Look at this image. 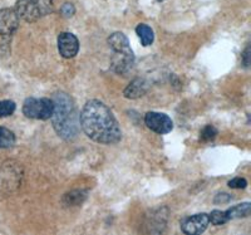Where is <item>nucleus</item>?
<instances>
[{
  "label": "nucleus",
  "mask_w": 251,
  "mask_h": 235,
  "mask_svg": "<svg viewBox=\"0 0 251 235\" xmlns=\"http://www.w3.org/2000/svg\"><path fill=\"white\" fill-rule=\"evenodd\" d=\"M79 126L91 140L98 144H117L122 137L121 127L111 109L97 100L88 101L79 116Z\"/></svg>",
  "instance_id": "f257e3e1"
},
{
  "label": "nucleus",
  "mask_w": 251,
  "mask_h": 235,
  "mask_svg": "<svg viewBox=\"0 0 251 235\" xmlns=\"http://www.w3.org/2000/svg\"><path fill=\"white\" fill-rule=\"evenodd\" d=\"M54 111L51 115V124L59 137L69 141L77 137L79 132V117L75 102L64 92H58L51 98Z\"/></svg>",
  "instance_id": "f03ea898"
},
{
  "label": "nucleus",
  "mask_w": 251,
  "mask_h": 235,
  "mask_svg": "<svg viewBox=\"0 0 251 235\" xmlns=\"http://www.w3.org/2000/svg\"><path fill=\"white\" fill-rule=\"evenodd\" d=\"M53 10V0H18L15 12L28 23L37 22Z\"/></svg>",
  "instance_id": "7ed1b4c3"
},
{
  "label": "nucleus",
  "mask_w": 251,
  "mask_h": 235,
  "mask_svg": "<svg viewBox=\"0 0 251 235\" xmlns=\"http://www.w3.org/2000/svg\"><path fill=\"white\" fill-rule=\"evenodd\" d=\"M54 111V104L50 98L29 97L24 101L23 113L25 117L33 120H49Z\"/></svg>",
  "instance_id": "20e7f679"
},
{
  "label": "nucleus",
  "mask_w": 251,
  "mask_h": 235,
  "mask_svg": "<svg viewBox=\"0 0 251 235\" xmlns=\"http://www.w3.org/2000/svg\"><path fill=\"white\" fill-rule=\"evenodd\" d=\"M145 124L151 131L158 135H166L174 129V122L171 118L160 112H147L145 116Z\"/></svg>",
  "instance_id": "39448f33"
},
{
  "label": "nucleus",
  "mask_w": 251,
  "mask_h": 235,
  "mask_svg": "<svg viewBox=\"0 0 251 235\" xmlns=\"http://www.w3.org/2000/svg\"><path fill=\"white\" fill-rule=\"evenodd\" d=\"M208 224H210L208 214L201 212V214L183 218L181 220V230L187 235L202 234L207 229Z\"/></svg>",
  "instance_id": "423d86ee"
},
{
  "label": "nucleus",
  "mask_w": 251,
  "mask_h": 235,
  "mask_svg": "<svg viewBox=\"0 0 251 235\" xmlns=\"http://www.w3.org/2000/svg\"><path fill=\"white\" fill-rule=\"evenodd\" d=\"M58 51L63 58H73L78 54L79 51V42L75 34L68 32H63L58 35Z\"/></svg>",
  "instance_id": "0eeeda50"
},
{
  "label": "nucleus",
  "mask_w": 251,
  "mask_h": 235,
  "mask_svg": "<svg viewBox=\"0 0 251 235\" xmlns=\"http://www.w3.org/2000/svg\"><path fill=\"white\" fill-rule=\"evenodd\" d=\"M19 15L15 9L5 8L0 10V35H12L19 26Z\"/></svg>",
  "instance_id": "6e6552de"
},
{
  "label": "nucleus",
  "mask_w": 251,
  "mask_h": 235,
  "mask_svg": "<svg viewBox=\"0 0 251 235\" xmlns=\"http://www.w3.org/2000/svg\"><path fill=\"white\" fill-rule=\"evenodd\" d=\"M134 63V54L127 53H114L111 60V67L118 75H126Z\"/></svg>",
  "instance_id": "1a4fd4ad"
},
{
  "label": "nucleus",
  "mask_w": 251,
  "mask_h": 235,
  "mask_svg": "<svg viewBox=\"0 0 251 235\" xmlns=\"http://www.w3.org/2000/svg\"><path fill=\"white\" fill-rule=\"evenodd\" d=\"M108 44L112 48V51H113V53H127V54L133 53L131 46H129L128 38L121 32H116L109 35Z\"/></svg>",
  "instance_id": "9d476101"
},
{
  "label": "nucleus",
  "mask_w": 251,
  "mask_h": 235,
  "mask_svg": "<svg viewBox=\"0 0 251 235\" xmlns=\"http://www.w3.org/2000/svg\"><path fill=\"white\" fill-rule=\"evenodd\" d=\"M146 92H147V83L141 78H136L126 87V89L123 91V96L129 100H136V98L142 97Z\"/></svg>",
  "instance_id": "9b49d317"
},
{
  "label": "nucleus",
  "mask_w": 251,
  "mask_h": 235,
  "mask_svg": "<svg viewBox=\"0 0 251 235\" xmlns=\"http://www.w3.org/2000/svg\"><path fill=\"white\" fill-rule=\"evenodd\" d=\"M250 209L251 204L250 203H243L237 204L235 207L230 208V209L226 210V216H227L228 221L234 220V219H241L246 218V216L250 215Z\"/></svg>",
  "instance_id": "f8f14e48"
},
{
  "label": "nucleus",
  "mask_w": 251,
  "mask_h": 235,
  "mask_svg": "<svg viewBox=\"0 0 251 235\" xmlns=\"http://www.w3.org/2000/svg\"><path fill=\"white\" fill-rule=\"evenodd\" d=\"M136 33L140 37L143 47H149L153 43L154 34L151 26H146V24H138L137 28H136Z\"/></svg>",
  "instance_id": "ddd939ff"
},
{
  "label": "nucleus",
  "mask_w": 251,
  "mask_h": 235,
  "mask_svg": "<svg viewBox=\"0 0 251 235\" xmlns=\"http://www.w3.org/2000/svg\"><path fill=\"white\" fill-rule=\"evenodd\" d=\"M15 145L14 132L5 127H0V149H10Z\"/></svg>",
  "instance_id": "4468645a"
},
{
  "label": "nucleus",
  "mask_w": 251,
  "mask_h": 235,
  "mask_svg": "<svg viewBox=\"0 0 251 235\" xmlns=\"http://www.w3.org/2000/svg\"><path fill=\"white\" fill-rule=\"evenodd\" d=\"M87 198V192L82 191V190H77V191H72L68 192L64 195L63 198V201L66 205H72V207H75V205H79L84 201V199Z\"/></svg>",
  "instance_id": "2eb2a0df"
},
{
  "label": "nucleus",
  "mask_w": 251,
  "mask_h": 235,
  "mask_svg": "<svg viewBox=\"0 0 251 235\" xmlns=\"http://www.w3.org/2000/svg\"><path fill=\"white\" fill-rule=\"evenodd\" d=\"M208 220L212 225H216V227H220V225H224V224L228 223V219L226 216L225 211H221V210H214L208 214Z\"/></svg>",
  "instance_id": "dca6fc26"
},
{
  "label": "nucleus",
  "mask_w": 251,
  "mask_h": 235,
  "mask_svg": "<svg viewBox=\"0 0 251 235\" xmlns=\"http://www.w3.org/2000/svg\"><path fill=\"white\" fill-rule=\"evenodd\" d=\"M15 104L13 101H0V117H8V116H12L15 112Z\"/></svg>",
  "instance_id": "f3484780"
},
{
  "label": "nucleus",
  "mask_w": 251,
  "mask_h": 235,
  "mask_svg": "<svg viewBox=\"0 0 251 235\" xmlns=\"http://www.w3.org/2000/svg\"><path fill=\"white\" fill-rule=\"evenodd\" d=\"M216 135H217V130L215 129L212 125H207V126L203 127L202 131H201L200 140L203 141V142H206V141H211L216 137Z\"/></svg>",
  "instance_id": "a211bd4d"
},
{
  "label": "nucleus",
  "mask_w": 251,
  "mask_h": 235,
  "mask_svg": "<svg viewBox=\"0 0 251 235\" xmlns=\"http://www.w3.org/2000/svg\"><path fill=\"white\" fill-rule=\"evenodd\" d=\"M228 187L231 189H245L248 186V181L244 178H235L227 183Z\"/></svg>",
  "instance_id": "6ab92c4d"
},
{
  "label": "nucleus",
  "mask_w": 251,
  "mask_h": 235,
  "mask_svg": "<svg viewBox=\"0 0 251 235\" xmlns=\"http://www.w3.org/2000/svg\"><path fill=\"white\" fill-rule=\"evenodd\" d=\"M75 8L72 3H64L62 5V8H60V14H62L63 17L69 18L75 14Z\"/></svg>",
  "instance_id": "aec40b11"
},
{
  "label": "nucleus",
  "mask_w": 251,
  "mask_h": 235,
  "mask_svg": "<svg viewBox=\"0 0 251 235\" xmlns=\"http://www.w3.org/2000/svg\"><path fill=\"white\" fill-rule=\"evenodd\" d=\"M231 199L232 196H230L228 194H225V192H224V194H219V195H216V198H215V204H220V203L226 204L231 200Z\"/></svg>",
  "instance_id": "412c9836"
},
{
  "label": "nucleus",
  "mask_w": 251,
  "mask_h": 235,
  "mask_svg": "<svg viewBox=\"0 0 251 235\" xmlns=\"http://www.w3.org/2000/svg\"><path fill=\"white\" fill-rule=\"evenodd\" d=\"M243 63L246 68H249V66H250V47H246V49L244 51Z\"/></svg>",
  "instance_id": "4be33fe9"
},
{
  "label": "nucleus",
  "mask_w": 251,
  "mask_h": 235,
  "mask_svg": "<svg viewBox=\"0 0 251 235\" xmlns=\"http://www.w3.org/2000/svg\"><path fill=\"white\" fill-rule=\"evenodd\" d=\"M157 1H163V0H157Z\"/></svg>",
  "instance_id": "5701e85b"
}]
</instances>
